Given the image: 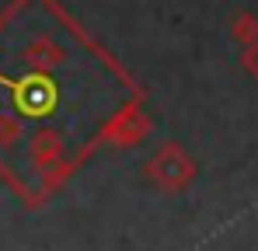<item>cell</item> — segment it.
Listing matches in <instances>:
<instances>
[{"label":"cell","mask_w":258,"mask_h":251,"mask_svg":"<svg viewBox=\"0 0 258 251\" xmlns=\"http://www.w3.org/2000/svg\"><path fill=\"white\" fill-rule=\"evenodd\" d=\"M234 39L237 42H258V18H251V14H241L237 21H234Z\"/></svg>","instance_id":"1"},{"label":"cell","mask_w":258,"mask_h":251,"mask_svg":"<svg viewBox=\"0 0 258 251\" xmlns=\"http://www.w3.org/2000/svg\"><path fill=\"white\" fill-rule=\"evenodd\" d=\"M244 67H248V70L258 77V42H251V49L244 52Z\"/></svg>","instance_id":"2"}]
</instances>
